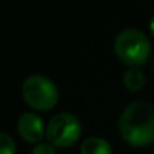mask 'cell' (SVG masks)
I'll return each mask as SVG.
<instances>
[{
    "mask_svg": "<svg viewBox=\"0 0 154 154\" xmlns=\"http://www.w3.org/2000/svg\"><path fill=\"white\" fill-rule=\"evenodd\" d=\"M152 68H154V65H152Z\"/></svg>",
    "mask_w": 154,
    "mask_h": 154,
    "instance_id": "obj_11",
    "label": "cell"
},
{
    "mask_svg": "<svg viewBox=\"0 0 154 154\" xmlns=\"http://www.w3.org/2000/svg\"><path fill=\"white\" fill-rule=\"evenodd\" d=\"M0 154H15L14 140L6 131L0 133Z\"/></svg>",
    "mask_w": 154,
    "mask_h": 154,
    "instance_id": "obj_8",
    "label": "cell"
},
{
    "mask_svg": "<svg viewBox=\"0 0 154 154\" xmlns=\"http://www.w3.org/2000/svg\"><path fill=\"white\" fill-rule=\"evenodd\" d=\"M82 127L75 115L68 112H60L54 115L47 125V136L53 145L68 146L75 142L80 136Z\"/></svg>",
    "mask_w": 154,
    "mask_h": 154,
    "instance_id": "obj_4",
    "label": "cell"
},
{
    "mask_svg": "<svg viewBox=\"0 0 154 154\" xmlns=\"http://www.w3.org/2000/svg\"><path fill=\"white\" fill-rule=\"evenodd\" d=\"M151 44L146 35L133 27H127L121 30L115 38V51L121 60L134 66L140 65L149 56Z\"/></svg>",
    "mask_w": 154,
    "mask_h": 154,
    "instance_id": "obj_2",
    "label": "cell"
},
{
    "mask_svg": "<svg viewBox=\"0 0 154 154\" xmlns=\"http://www.w3.org/2000/svg\"><path fill=\"white\" fill-rule=\"evenodd\" d=\"M145 83V74L142 69L136 68V66H130L125 74H124V85L131 89V91H136L139 88H142Z\"/></svg>",
    "mask_w": 154,
    "mask_h": 154,
    "instance_id": "obj_7",
    "label": "cell"
},
{
    "mask_svg": "<svg viewBox=\"0 0 154 154\" xmlns=\"http://www.w3.org/2000/svg\"><path fill=\"white\" fill-rule=\"evenodd\" d=\"M18 131L26 140L36 142L42 137L44 122L35 112H24L18 118Z\"/></svg>",
    "mask_w": 154,
    "mask_h": 154,
    "instance_id": "obj_5",
    "label": "cell"
},
{
    "mask_svg": "<svg viewBox=\"0 0 154 154\" xmlns=\"http://www.w3.org/2000/svg\"><path fill=\"white\" fill-rule=\"evenodd\" d=\"M149 29H151V32L154 33V14H152V17H151V20H149Z\"/></svg>",
    "mask_w": 154,
    "mask_h": 154,
    "instance_id": "obj_10",
    "label": "cell"
},
{
    "mask_svg": "<svg viewBox=\"0 0 154 154\" xmlns=\"http://www.w3.org/2000/svg\"><path fill=\"white\" fill-rule=\"evenodd\" d=\"M21 92L24 100L39 110L50 109L57 101V88L44 74H30L26 77L21 85Z\"/></svg>",
    "mask_w": 154,
    "mask_h": 154,
    "instance_id": "obj_3",
    "label": "cell"
},
{
    "mask_svg": "<svg viewBox=\"0 0 154 154\" xmlns=\"http://www.w3.org/2000/svg\"><path fill=\"white\" fill-rule=\"evenodd\" d=\"M82 154H112L110 143L100 136H89L82 142Z\"/></svg>",
    "mask_w": 154,
    "mask_h": 154,
    "instance_id": "obj_6",
    "label": "cell"
},
{
    "mask_svg": "<svg viewBox=\"0 0 154 154\" xmlns=\"http://www.w3.org/2000/svg\"><path fill=\"white\" fill-rule=\"evenodd\" d=\"M121 136L131 145H146L154 140V107L146 101H133L118 121Z\"/></svg>",
    "mask_w": 154,
    "mask_h": 154,
    "instance_id": "obj_1",
    "label": "cell"
},
{
    "mask_svg": "<svg viewBox=\"0 0 154 154\" xmlns=\"http://www.w3.org/2000/svg\"><path fill=\"white\" fill-rule=\"evenodd\" d=\"M32 154H56V149H54L53 143L41 142V143H38V145L33 146Z\"/></svg>",
    "mask_w": 154,
    "mask_h": 154,
    "instance_id": "obj_9",
    "label": "cell"
}]
</instances>
